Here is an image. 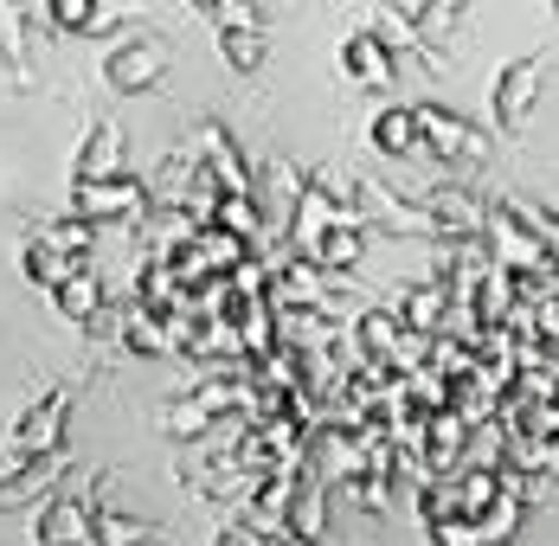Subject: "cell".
<instances>
[{"label": "cell", "instance_id": "obj_1", "mask_svg": "<svg viewBox=\"0 0 559 546\" xmlns=\"http://www.w3.org/2000/svg\"><path fill=\"white\" fill-rule=\"evenodd\" d=\"M418 116V135H425V155L431 162H450V167H489L496 162V135L469 116H456L444 104H412Z\"/></svg>", "mask_w": 559, "mask_h": 546}, {"label": "cell", "instance_id": "obj_2", "mask_svg": "<svg viewBox=\"0 0 559 546\" xmlns=\"http://www.w3.org/2000/svg\"><path fill=\"white\" fill-rule=\"evenodd\" d=\"M71 399H78V385H46L26 412H20V425L7 431L13 443V463H33V456H58L64 450V418H71Z\"/></svg>", "mask_w": 559, "mask_h": 546}, {"label": "cell", "instance_id": "obj_3", "mask_svg": "<svg viewBox=\"0 0 559 546\" xmlns=\"http://www.w3.org/2000/svg\"><path fill=\"white\" fill-rule=\"evenodd\" d=\"M540 91H547V58L540 52L508 58L502 71H496V84H489V116H496L502 129H527V116H534V104H540Z\"/></svg>", "mask_w": 559, "mask_h": 546}, {"label": "cell", "instance_id": "obj_4", "mask_svg": "<svg viewBox=\"0 0 559 546\" xmlns=\"http://www.w3.org/2000/svg\"><path fill=\"white\" fill-rule=\"evenodd\" d=\"M354 200H360V218H380L386 232H412V238H438V245H450L444 225L425 213L418 200H399L380 174H360V180H354Z\"/></svg>", "mask_w": 559, "mask_h": 546}, {"label": "cell", "instance_id": "obj_5", "mask_svg": "<svg viewBox=\"0 0 559 546\" xmlns=\"http://www.w3.org/2000/svg\"><path fill=\"white\" fill-rule=\"evenodd\" d=\"M162 71H168V46H162V39H148V33L122 39V46L104 58V84H110V91H122V97L155 91V84H162Z\"/></svg>", "mask_w": 559, "mask_h": 546}, {"label": "cell", "instance_id": "obj_6", "mask_svg": "<svg viewBox=\"0 0 559 546\" xmlns=\"http://www.w3.org/2000/svg\"><path fill=\"white\" fill-rule=\"evenodd\" d=\"M71 213L78 218H142L148 213V180L142 174H116V180H84L71 187Z\"/></svg>", "mask_w": 559, "mask_h": 546}, {"label": "cell", "instance_id": "obj_7", "mask_svg": "<svg viewBox=\"0 0 559 546\" xmlns=\"http://www.w3.org/2000/svg\"><path fill=\"white\" fill-rule=\"evenodd\" d=\"M97 534V508L84 495H52L33 508V546H91Z\"/></svg>", "mask_w": 559, "mask_h": 546}, {"label": "cell", "instance_id": "obj_8", "mask_svg": "<svg viewBox=\"0 0 559 546\" xmlns=\"http://www.w3.org/2000/svg\"><path fill=\"white\" fill-rule=\"evenodd\" d=\"M193 155H200V167L225 187V200H231V193H251V167H245V155H238V142H231L225 122H200Z\"/></svg>", "mask_w": 559, "mask_h": 546}, {"label": "cell", "instance_id": "obj_9", "mask_svg": "<svg viewBox=\"0 0 559 546\" xmlns=\"http://www.w3.org/2000/svg\"><path fill=\"white\" fill-rule=\"evenodd\" d=\"M58 476H64V450L58 456H33V463H13L0 476V508H39V501H52Z\"/></svg>", "mask_w": 559, "mask_h": 546}, {"label": "cell", "instance_id": "obj_10", "mask_svg": "<svg viewBox=\"0 0 559 546\" xmlns=\"http://www.w3.org/2000/svg\"><path fill=\"white\" fill-rule=\"evenodd\" d=\"M341 78L360 84V91H392L399 84V64H392V52L373 33H354V39H341Z\"/></svg>", "mask_w": 559, "mask_h": 546}, {"label": "cell", "instance_id": "obj_11", "mask_svg": "<svg viewBox=\"0 0 559 546\" xmlns=\"http://www.w3.org/2000/svg\"><path fill=\"white\" fill-rule=\"evenodd\" d=\"M450 309H456V302H450V283H438V276L399 289V328H412V334H444Z\"/></svg>", "mask_w": 559, "mask_h": 546}, {"label": "cell", "instance_id": "obj_12", "mask_svg": "<svg viewBox=\"0 0 559 546\" xmlns=\"http://www.w3.org/2000/svg\"><path fill=\"white\" fill-rule=\"evenodd\" d=\"M116 174H129L122 167V122L116 116H97L91 135H84V149H78V187L84 180H116Z\"/></svg>", "mask_w": 559, "mask_h": 546}, {"label": "cell", "instance_id": "obj_13", "mask_svg": "<svg viewBox=\"0 0 559 546\" xmlns=\"http://www.w3.org/2000/svg\"><path fill=\"white\" fill-rule=\"evenodd\" d=\"M367 135H373V149L386 155V162H405V155H425V135H418V116L405 104L380 109L373 122H367Z\"/></svg>", "mask_w": 559, "mask_h": 546}, {"label": "cell", "instance_id": "obj_14", "mask_svg": "<svg viewBox=\"0 0 559 546\" xmlns=\"http://www.w3.org/2000/svg\"><path fill=\"white\" fill-rule=\"evenodd\" d=\"M0 64H7V78L26 91L33 84V33H26V7H7L0 0Z\"/></svg>", "mask_w": 559, "mask_h": 546}, {"label": "cell", "instance_id": "obj_15", "mask_svg": "<svg viewBox=\"0 0 559 546\" xmlns=\"http://www.w3.org/2000/svg\"><path fill=\"white\" fill-rule=\"evenodd\" d=\"M322 527H329V483L302 463V489H296V508H289V541H322Z\"/></svg>", "mask_w": 559, "mask_h": 546}, {"label": "cell", "instance_id": "obj_16", "mask_svg": "<svg viewBox=\"0 0 559 546\" xmlns=\"http://www.w3.org/2000/svg\"><path fill=\"white\" fill-rule=\"evenodd\" d=\"M46 13H52L58 33H84V39H104L122 26V13L116 7H97V0H46Z\"/></svg>", "mask_w": 559, "mask_h": 546}, {"label": "cell", "instance_id": "obj_17", "mask_svg": "<svg viewBox=\"0 0 559 546\" xmlns=\"http://www.w3.org/2000/svg\"><path fill=\"white\" fill-rule=\"evenodd\" d=\"M78 271H91V258H64V251H46V245H26V283H39L46 296H58Z\"/></svg>", "mask_w": 559, "mask_h": 546}, {"label": "cell", "instance_id": "obj_18", "mask_svg": "<svg viewBox=\"0 0 559 546\" xmlns=\"http://www.w3.org/2000/svg\"><path fill=\"white\" fill-rule=\"evenodd\" d=\"M33 245H46V251H64V258H91V245H97V225L78 213L52 218V225H39L33 232Z\"/></svg>", "mask_w": 559, "mask_h": 546}, {"label": "cell", "instance_id": "obj_19", "mask_svg": "<svg viewBox=\"0 0 559 546\" xmlns=\"http://www.w3.org/2000/svg\"><path fill=\"white\" fill-rule=\"evenodd\" d=\"M122 347H129V354H168V347H174L168 316H155V309H142V302H135V309L122 316Z\"/></svg>", "mask_w": 559, "mask_h": 546}, {"label": "cell", "instance_id": "obj_20", "mask_svg": "<svg viewBox=\"0 0 559 546\" xmlns=\"http://www.w3.org/2000/svg\"><path fill=\"white\" fill-rule=\"evenodd\" d=\"M52 302L64 309V316H71V322H97V309H104V276H97V264L71 276V283L58 289Z\"/></svg>", "mask_w": 559, "mask_h": 546}, {"label": "cell", "instance_id": "obj_21", "mask_svg": "<svg viewBox=\"0 0 559 546\" xmlns=\"http://www.w3.org/2000/svg\"><path fill=\"white\" fill-rule=\"evenodd\" d=\"M91 546H162V534L135 514H116V508H97V534Z\"/></svg>", "mask_w": 559, "mask_h": 546}, {"label": "cell", "instance_id": "obj_22", "mask_svg": "<svg viewBox=\"0 0 559 546\" xmlns=\"http://www.w3.org/2000/svg\"><path fill=\"white\" fill-rule=\"evenodd\" d=\"M521 514H527V508H521L514 495H496V501H489V508H483V514L469 521V527H476V546H502V541H514Z\"/></svg>", "mask_w": 559, "mask_h": 546}, {"label": "cell", "instance_id": "obj_23", "mask_svg": "<svg viewBox=\"0 0 559 546\" xmlns=\"http://www.w3.org/2000/svg\"><path fill=\"white\" fill-rule=\"evenodd\" d=\"M219 52L238 78H251V71L264 64V52H271V39H264L258 26H231V33H219Z\"/></svg>", "mask_w": 559, "mask_h": 546}, {"label": "cell", "instance_id": "obj_24", "mask_svg": "<svg viewBox=\"0 0 559 546\" xmlns=\"http://www.w3.org/2000/svg\"><path fill=\"white\" fill-rule=\"evenodd\" d=\"M360 251H367L360 225H335V232L322 238V251H316V271H354V264H360Z\"/></svg>", "mask_w": 559, "mask_h": 546}, {"label": "cell", "instance_id": "obj_25", "mask_svg": "<svg viewBox=\"0 0 559 546\" xmlns=\"http://www.w3.org/2000/svg\"><path fill=\"white\" fill-rule=\"evenodd\" d=\"M200 13L213 20V33H231V26H258L264 33L271 26V7H238V0H206Z\"/></svg>", "mask_w": 559, "mask_h": 546}]
</instances>
